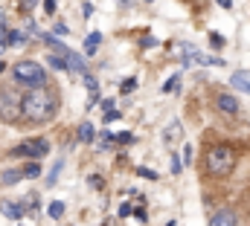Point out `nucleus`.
<instances>
[{
  "label": "nucleus",
  "instance_id": "11",
  "mask_svg": "<svg viewBox=\"0 0 250 226\" xmlns=\"http://www.w3.org/2000/svg\"><path fill=\"white\" fill-rule=\"evenodd\" d=\"M23 44H26V32H21V29H12L3 35V47H23Z\"/></svg>",
  "mask_w": 250,
  "mask_h": 226
},
{
  "label": "nucleus",
  "instance_id": "19",
  "mask_svg": "<svg viewBox=\"0 0 250 226\" xmlns=\"http://www.w3.org/2000/svg\"><path fill=\"white\" fill-rule=\"evenodd\" d=\"M21 171H23V177H41V166L38 163H26Z\"/></svg>",
  "mask_w": 250,
  "mask_h": 226
},
{
  "label": "nucleus",
  "instance_id": "38",
  "mask_svg": "<svg viewBox=\"0 0 250 226\" xmlns=\"http://www.w3.org/2000/svg\"><path fill=\"white\" fill-rule=\"evenodd\" d=\"M146 3H151V0H146Z\"/></svg>",
  "mask_w": 250,
  "mask_h": 226
},
{
  "label": "nucleus",
  "instance_id": "33",
  "mask_svg": "<svg viewBox=\"0 0 250 226\" xmlns=\"http://www.w3.org/2000/svg\"><path fill=\"white\" fill-rule=\"evenodd\" d=\"M82 12H84V18H90V15H93V3H84Z\"/></svg>",
  "mask_w": 250,
  "mask_h": 226
},
{
  "label": "nucleus",
  "instance_id": "34",
  "mask_svg": "<svg viewBox=\"0 0 250 226\" xmlns=\"http://www.w3.org/2000/svg\"><path fill=\"white\" fill-rule=\"evenodd\" d=\"M184 163H192V145L184 148Z\"/></svg>",
  "mask_w": 250,
  "mask_h": 226
},
{
  "label": "nucleus",
  "instance_id": "1",
  "mask_svg": "<svg viewBox=\"0 0 250 226\" xmlns=\"http://www.w3.org/2000/svg\"><path fill=\"white\" fill-rule=\"evenodd\" d=\"M59 113V96L47 87H32L23 99H21V116L32 125L50 122Z\"/></svg>",
  "mask_w": 250,
  "mask_h": 226
},
{
  "label": "nucleus",
  "instance_id": "15",
  "mask_svg": "<svg viewBox=\"0 0 250 226\" xmlns=\"http://www.w3.org/2000/svg\"><path fill=\"white\" fill-rule=\"evenodd\" d=\"M23 177V171H18V169H9V171H3V177H0V183L3 186H15L18 180Z\"/></svg>",
  "mask_w": 250,
  "mask_h": 226
},
{
  "label": "nucleus",
  "instance_id": "26",
  "mask_svg": "<svg viewBox=\"0 0 250 226\" xmlns=\"http://www.w3.org/2000/svg\"><path fill=\"white\" fill-rule=\"evenodd\" d=\"M131 215H134V218H137L140 224H146V221H148V215H146V209H134Z\"/></svg>",
  "mask_w": 250,
  "mask_h": 226
},
{
  "label": "nucleus",
  "instance_id": "37",
  "mask_svg": "<svg viewBox=\"0 0 250 226\" xmlns=\"http://www.w3.org/2000/svg\"><path fill=\"white\" fill-rule=\"evenodd\" d=\"M3 70H6V61H0V73H3Z\"/></svg>",
  "mask_w": 250,
  "mask_h": 226
},
{
  "label": "nucleus",
  "instance_id": "18",
  "mask_svg": "<svg viewBox=\"0 0 250 226\" xmlns=\"http://www.w3.org/2000/svg\"><path fill=\"white\" fill-rule=\"evenodd\" d=\"M195 61L198 64H207V67H224V58H218V56H198Z\"/></svg>",
  "mask_w": 250,
  "mask_h": 226
},
{
  "label": "nucleus",
  "instance_id": "27",
  "mask_svg": "<svg viewBox=\"0 0 250 226\" xmlns=\"http://www.w3.org/2000/svg\"><path fill=\"white\" fill-rule=\"evenodd\" d=\"M56 6H59V0H44V9H47V15H53V12H56Z\"/></svg>",
  "mask_w": 250,
  "mask_h": 226
},
{
  "label": "nucleus",
  "instance_id": "28",
  "mask_svg": "<svg viewBox=\"0 0 250 226\" xmlns=\"http://www.w3.org/2000/svg\"><path fill=\"white\" fill-rule=\"evenodd\" d=\"M123 113L120 111H105V122H114V119H120Z\"/></svg>",
  "mask_w": 250,
  "mask_h": 226
},
{
  "label": "nucleus",
  "instance_id": "22",
  "mask_svg": "<svg viewBox=\"0 0 250 226\" xmlns=\"http://www.w3.org/2000/svg\"><path fill=\"white\" fill-rule=\"evenodd\" d=\"M137 177H143V180H157V174H154L151 169H146V166L137 169Z\"/></svg>",
  "mask_w": 250,
  "mask_h": 226
},
{
  "label": "nucleus",
  "instance_id": "20",
  "mask_svg": "<svg viewBox=\"0 0 250 226\" xmlns=\"http://www.w3.org/2000/svg\"><path fill=\"white\" fill-rule=\"evenodd\" d=\"M209 44H212V50H221L227 41H224V35H221V32H209Z\"/></svg>",
  "mask_w": 250,
  "mask_h": 226
},
{
  "label": "nucleus",
  "instance_id": "13",
  "mask_svg": "<svg viewBox=\"0 0 250 226\" xmlns=\"http://www.w3.org/2000/svg\"><path fill=\"white\" fill-rule=\"evenodd\" d=\"M99 44H102V32H90V35L84 38V53L93 56V53L99 50Z\"/></svg>",
  "mask_w": 250,
  "mask_h": 226
},
{
  "label": "nucleus",
  "instance_id": "32",
  "mask_svg": "<svg viewBox=\"0 0 250 226\" xmlns=\"http://www.w3.org/2000/svg\"><path fill=\"white\" fill-rule=\"evenodd\" d=\"M70 29H67V23H56V35H67Z\"/></svg>",
  "mask_w": 250,
  "mask_h": 226
},
{
  "label": "nucleus",
  "instance_id": "25",
  "mask_svg": "<svg viewBox=\"0 0 250 226\" xmlns=\"http://www.w3.org/2000/svg\"><path fill=\"white\" fill-rule=\"evenodd\" d=\"M117 142H120V145H131V142H134V133H120Z\"/></svg>",
  "mask_w": 250,
  "mask_h": 226
},
{
  "label": "nucleus",
  "instance_id": "7",
  "mask_svg": "<svg viewBox=\"0 0 250 226\" xmlns=\"http://www.w3.org/2000/svg\"><path fill=\"white\" fill-rule=\"evenodd\" d=\"M29 200V197H26ZM26 200H3L0 203V215H6V218H12V221H21L23 215H26Z\"/></svg>",
  "mask_w": 250,
  "mask_h": 226
},
{
  "label": "nucleus",
  "instance_id": "5",
  "mask_svg": "<svg viewBox=\"0 0 250 226\" xmlns=\"http://www.w3.org/2000/svg\"><path fill=\"white\" fill-rule=\"evenodd\" d=\"M12 154H15V157H29V160H41V157L50 154V142L41 139V136H35V139H23L21 145L12 148Z\"/></svg>",
  "mask_w": 250,
  "mask_h": 226
},
{
  "label": "nucleus",
  "instance_id": "12",
  "mask_svg": "<svg viewBox=\"0 0 250 226\" xmlns=\"http://www.w3.org/2000/svg\"><path fill=\"white\" fill-rule=\"evenodd\" d=\"M76 139H79V142H93V139H96V128H93L90 122H82V125H79Z\"/></svg>",
  "mask_w": 250,
  "mask_h": 226
},
{
  "label": "nucleus",
  "instance_id": "24",
  "mask_svg": "<svg viewBox=\"0 0 250 226\" xmlns=\"http://www.w3.org/2000/svg\"><path fill=\"white\" fill-rule=\"evenodd\" d=\"M157 44H160V41H157V38H151V35H146V38H143V50H151V47H157Z\"/></svg>",
  "mask_w": 250,
  "mask_h": 226
},
{
  "label": "nucleus",
  "instance_id": "17",
  "mask_svg": "<svg viewBox=\"0 0 250 226\" xmlns=\"http://www.w3.org/2000/svg\"><path fill=\"white\" fill-rule=\"evenodd\" d=\"M47 215H50L53 221H59V218L64 215V200H53V203H50V209H47Z\"/></svg>",
  "mask_w": 250,
  "mask_h": 226
},
{
  "label": "nucleus",
  "instance_id": "36",
  "mask_svg": "<svg viewBox=\"0 0 250 226\" xmlns=\"http://www.w3.org/2000/svg\"><path fill=\"white\" fill-rule=\"evenodd\" d=\"M215 3H218L221 9H233V0H215Z\"/></svg>",
  "mask_w": 250,
  "mask_h": 226
},
{
  "label": "nucleus",
  "instance_id": "16",
  "mask_svg": "<svg viewBox=\"0 0 250 226\" xmlns=\"http://www.w3.org/2000/svg\"><path fill=\"white\" fill-rule=\"evenodd\" d=\"M47 64H50L53 70H70V64H67V61H64V56H59V53L47 56Z\"/></svg>",
  "mask_w": 250,
  "mask_h": 226
},
{
  "label": "nucleus",
  "instance_id": "2",
  "mask_svg": "<svg viewBox=\"0 0 250 226\" xmlns=\"http://www.w3.org/2000/svg\"><path fill=\"white\" fill-rule=\"evenodd\" d=\"M236 169V148L230 145H212L207 151V171L212 177H227Z\"/></svg>",
  "mask_w": 250,
  "mask_h": 226
},
{
  "label": "nucleus",
  "instance_id": "35",
  "mask_svg": "<svg viewBox=\"0 0 250 226\" xmlns=\"http://www.w3.org/2000/svg\"><path fill=\"white\" fill-rule=\"evenodd\" d=\"M102 108H105V111H114L117 105H114V99H105V102H102Z\"/></svg>",
  "mask_w": 250,
  "mask_h": 226
},
{
  "label": "nucleus",
  "instance_id": "31",
  "mask_svg": "<svg viewBox=\"0 0 250 226\" xmlns=\"http://www.w3.org/2000/svg\"><path fill=\"white\" fill-rule=\"evenodd\" d=\"M35 3H38V0H21V9H23V12H29Z\"/></svg>",
  "mask_w": 250,
  "mask_h": 226
},
{
  "label": "nucleus",
  "instance_id": "4",
  "mask_svg": "<svg viewBox=\"0 0 250 226\" xmlns=\"http://www.w3.org/2000/svg\"><path fill=\"white\" fill-rule=\"evenodd\" d=\"M38 38H41V41H44V44H47V47H50L53 53H59V56H64V61L70 64V73H79V75H87V64H84V58L79 56L76 50H70L67 44H62L59 38H53V35H47V32H41Z\"/></svg>",
  "mask_w": 250,
  "mask_h": 226
},
{
  "label": "nucleus",
  "instance_id": "10",
  "mask_svg": "<svg viewBox=\"0 0 250 226\" xmlns=\"http://www.w3.org/2000/svg\"><path fill=\"white\" fill-rule=\"evenodd\" d=\"M209 226H236V212L233 209H221L209 218Z\"/></svg>",
  "mask_w": 250,
  "mask_h": 226
},
{
  "label": "nucleus",
  "instance_id": "21",
  "mask_svg": "<svg viewBox=\"0 0 250 226\" xmlns=\"http://www.w3.org/2000/svg\"><path fill=\"white\" fill-rule=\"evenodd\" d=\"M178 84H181V75L175 73V75H172V78L163 84V93H175V90H178Z\"/></svg>",
  "mask_w": 250,
  "mask_h": 226
},
{
  "label": "nucleus",
  "instance_id": "14",
  "mask_svg": "<svg viewBox=\"0 0 250 226\" xmlns=\"http://www.w3.org/2000/svg\"><path fill=\"white\" fill-rule=\"evenodd\" d=\"M64 169V160H56V166L50 169V174H47V188H53L56 183H59V174H62Z\"/></svg>",
  "mask_w": 250,
  "mask_h": 226
},
{
  "label": "nucleus",
  "instance_id": "23",
  "mask_svg": "<svg viewBox=\"0 0 250 226\" xmlns=\"http://www.w3.org/2000/svg\"><path fill=\"white\" fill-rule=\"evenodd\" d=\"M134 90H137V78L131 75V78H125L123 81V93H134Z\"/></svg>",
  "mask_w": 250,
  "mask_h": 226
},
{
  "label": "nucleus",
  "instance_id": "29",
  "mask_svg": "<svg viewBox=\"0 0 250 226\" xmlns=\"http://www.w3.org/2000/svg\"><path fill=\"white\" fill-rule=\"evenodd\" d=\"M131 212H134V209H131V203H123V206H120V218H128Z\"/></svg>",
  "mask_w": 250,
  "mask_h": 226
},
{
  "label": "nucleus",
  "instance_id": "9",
  "mask_svg": "<svg viewBox=\"0 0 250 226\" xmlns=\"http://www.w3.org/2000/svg\"><path fill=\"white\" fill-rule=\"evenodd\" d=\"M230 87L233 90H242V93H250V70H239L230 75Z\"/></svg>",
  "mask_w": 250,
  "mask_h": 226
},
{
  "label": "nucleus",
  "instance_id": "3",
  "mask_svg": "<svg viewBox=\"0 0 250 226\" xmlns=\"http://www.w3.org/2000/svg\"><path fill=\"white\" fill-rule=\"evenodd\" d=\"M12 75H15L18 84H23V87H29V90L47 84V73H44V67H41L38 61H18V64L12 67Z\"/></svg>",
  "mask_w": 250,
  "mask_h": 226
},
{
  "label": "nucleus",
  "instance_id": "30",
  "mask_svg": "<svg viewBox=\"0 0 250 226\" xmlns=\"http://www.w3.org/2000/svg\"><path fill=\"white\" fill-rule=\"evenodd\" d=\"M172 174H181V160H178V154L172 157Z\"/></svg>",
  "mask_w": 250,
  "mask_h": 226
},
{
  "label": "nucleus",
  "instance_id": "8",
  "mask_svg": "<svg viewBox=\"0 0 250 226\" xmlns=\"http://www.w3.org/2000/svg\"><path fill=\"white\" fill-rule=\"evenodd\" d=\"M215 105H218L221 113H230V116L239 113V102H236V96H230V93H218V96H215Z\"/></svg>",
  "mask_w": 250,
  "mask_h": 226
},
{
  "label": "nucleus",
  "instance_id": "6",
  "mask_svg": "<svg viewBox=\"0 0 250 226\" xmlns=\"http://www.w3.org/2000/svg\"><path fill=\"white\" fill-rule=\"evenodd\" d=\"M21 116V96L15 90H0V119L15 122Z\"/></svg>",
  "mask_w": 250,
  "mask_h": 226
}]
</instances>
